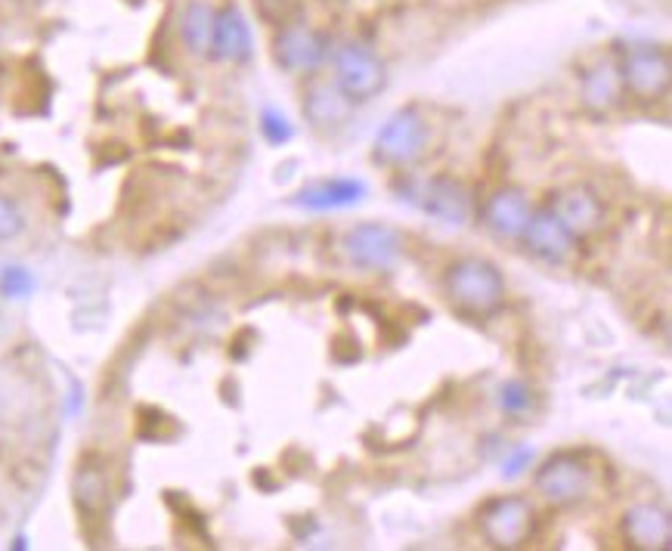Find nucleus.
I'll use <instances>...</instances> for the list:
<instances>
[{
  "label": "nucleus",
  "instance_id": "nucleus-1",
  "mask_svg": "<svg viewBox=\"0 0 672 551\" xmlns=\"http://www.w3.org/2000/svg\"><path fill=\"white\" fill-rule=\"evenodd\" d=\"M446 292L468 313H493L505 297V279L496 264L483 257H462L446 270Z\"/></svg>",
  "mask_w": 672,
  "mask_h": 551
},
{
  "label": "nucleus",
  "instance_id": "nucleus-2",
  "mask_svg": "<svg viewBox=\"0 0 672 551\" xmlns=\"http://www.w3.org/2000/svg\"><path fill=\"white\" fill-rule=\"evenodd\" d=\"M533 487H536V492L546 499L548 505L568 509V505H576V502L588 499V492L595 489V474H592V467L580 456L558 452V456H551L546 465L536 471Z\"/></svg>",
  "mask_w": 672,
  "mask_h": 551
},
{
  "label": "nucleus",
  "instance_id": "nucleus-3",
  "mask_svg": "<svg viewBox=\"0 0 672 551\" xmlns=\"http://www.w3.org/2000/svg\"><path fill=\"white\" fill-rule=\"evenodd\" d=\"M533 505L524 496H496L478 514V527L493 549H521L533 533Z\"/></svg>",
  "mask_w": 672,
  "mask_h": 551
},
{
  "label": "nucleus",
  "instance_id": "nucleus-4",
  "mask_svg": "<svg viewBox=\"0 0 672 551\" xmlns=\"http://www.w3.org/2000/svg\"><path fill=\"white\" fill-rule=\"evenodd\" d=\"M428 149V121L416 108H400L376 137V162L388 168H409Z\"/></svg>",
  "mask_w": 672,
  "mask_h": 551
},
{
  "label": "nucleus",
  "instance_id": "nucleus-5",
  "mask_svg": "<svg viewBox=\"0 0 672 551\" xmlns=\"http://www.w3.org/2000/svg\"><path fill=\"white\" fill-rule=\"evenodd\" d=\"M335 85L354 100L366 103L388 85V72L376 50L366 43H341L335 53Z\"/></svg>",
  "mask_w": 672,
  "mask_h": 551
},
{
  "label": "nucleus",
  "instance_id": "nucleus-6",
  "mask_svg": "<svg viewBox=\"0 0 672 551\" xmlns=\"http://www.w3.org/2000/svg\"><path fill=\"white\" fill-rule=\"evenodd\" d=\"M672 65L670 53L654 43H635L626 50L620 63V81L623 90L638 100H660L670 90Z\"/></svg>",
  "mask_w": 672,
  "mask_h": 551
},
{
  "label": "nucleus",
  "instance_id": "nucleus-7",
  "mask_svg": "<svg viewBox=\"0 0 672 551\" xmlns=\"http://www.w3.org/2000/svg\"><path fill=\"white\" fill-rule=\"evenodd\" d=\"M403 198L413 202L424 214L438 217L443 223H465L471 217V192L465 190L459 180L453 177H421L409 180Z\"/></svg>",
  "mask_w": 672,
  "mask_h": 551
},
{
  "label": "nucleus",
  "instance_id": "nucleus-8",
  "mask_svg": "<svg viewBox=\"0 0 672 551\" xmlns=\"http://www.w3.org/2000/svg\"><path fill=\"white\" fill-rule=\"evenodd\" d=\"M329 56V41L310 25L289 22L274 38V60L292 75H310Z\"/></svg>",
  "mask_w": 672,
  "mask_h": 551
},
{
  "label": "nucleus",
  "instance_id": "nucleus-9",
  "mask_svg": "<svg viewBox=\"0 0 672 551\" xmlns=\"http://www.w3.org/2000/svg\"><path fill=\"white\" fill-rule=\"evenodd\" d=\"M347 257L366 270H391L400 260L403 239L388 223H357L344 239Z\"/></svg>",
  "mask_w": 672,
  "mask_h": 551
},
{
  "label": "nucleus",
  "instance_id": "nucleus-10",
  "mask_svg": "<svg viewBox=\"0 0 672 551\" xmlns=\"http://www.w3.org/2000/svg\"><path fill=\"white\" fill-rule=\"evenodd\" d=\"M521 239L527 242V248L546 264H565L576 248V235L570 233L568 227L561 223V217L551 208L530 212V220H527Z\"/></svg>",
  "mask_w": 672,
  "mask_h": 551
},
{
  "label": "nucleus",
  "instance_id": "nucleus-11",
  "mask_svg": "<svg viewBox=\"0 0 672 551\" xmlns=\"http://www.w3.org/2000/svg\"><path fill=\"white\" fill-rule=\"evenodd\" d=\"M623 536L632 549L638 551H667L672 549V517L670 511L651 502H638L623 514Z\"/></svg>",
  "mask_w": 672,
  "mask_h": 551
},
{
  "label": "nucleus",
  "instance_id": "nucleus-12",
  "mask_svg": "<svg viewBox=\"0 0 672 551\" xmlns=\"http://www.w3.org/2000/svg\"><path fill=\"white\" fill-rule=\"evenodd\" d=\"M354 100L335 85V81H314L304 90V118L316 130L344 128L354 115Z\"/></svg>",
  "mask_w": 672,
  "mask_h": 551
},
{
  "label": "nucleus",
  "instance_id": "nucleus-13",
  "mask_svg": "<svg viewBox=\"0 0 672 551\" xmlns=\"http://www.w3.org/2000/svg\"><path fill=\"white\" fill-rule=\"evenodd\" d=\"M551 212L561 217V223L568 227L576 239L595 233L605 220V205L588 187H570V190L558 192L555 202L548 205Z\"/></svg>",
  "mask_w": 672,
  "mask_h": 551
},
{
  "label": "nucleus",
  "instance_id": "nucleus-14",
  "mask_svg": "<svg viewBox=\"0 0 672 551\" xmlns=\"http://www.w3.org/2000/svg\"><path fill=\"white\" fill-rule=\"evenodd\" d=\"M211 56L224 63H245L252 56V28L236 7H224L217 13Z\"/></svg>",
  "mask_w": 672,
  "mask_h": 551
},
{
  "label": "nucleus",
  "instance_id": "nucleus-15",
  "mask_svg": "<svg viewBox=\"0 0 672 551\" xmlns=\"http://www.w3.org/2000/svg\"><path fill=\"white\" fill-rule=\"evenodd\" d=\"M527 220H530V202L521 190L505 187L483 208V223L503 239H521Z\"/></svg>",
  "mask_w": 672,
  "mask_h": 551
},
{
  "label": "nucleus",
  "instance_id": "nucleus-16",
  "mask_svg": "<svg viewBox=\"0 0 672 551\" xmlns=\"http://www.w3.org/2000/svg\"><path fill=\"white\" fill-rule=\"evenodd\" d=\"M580 93H583V106L595 115H605L610 108L620 106L623 100V81H620V65L613 60L592 65L580 78Z\"/></svg>",
  "mask_w": 672,
  "mask_h": 551
},
{
  "label": "nucleus",
  "instance_id": "nucleus-17",
  "mask_svg": "<svg viewBox=\"0 0 672 551\" xmlns=\"http://www.w3.org/2000/svg\"><path fill=\"white\" fill-rule=\"evenodd\" d=\"M366 198V183L351 180V177H335L326 183L307 187L294 195V205L307 208V212H335V208H351Z\"/></svg>",
  "mask_w": 672,
  "mask_h": 551
},
{
  "label": "nucleus",
  "instance_id": "nucleus-18",
  "mask_svg": "<svg viewBox=\"0 0 672 551\" xmlns=\"http://www.w3.org/2000/svg\"><path fill=\"white\" fill-rule=\"evenodd\" d=\"M214 20L217 10L205 3V0H192L190 7L180 16V38L183 47L190 50L192 56H208L211 43H214Z\"/></svg>",
  "mask_w": 672,
  "mask_h": 551
},
{
  "label": "nucleus",
  "instance_id": "nucleus-19",
  "mask_svg": "<svg viewBox=\"0 0 672 551\" xmlns=\"http://www.w3.org/2000/svg\"><path fill=\"white\" fill-rule=\"evenodd\" d=\"M72 492H75V502L85 514H100L105 509V502H109V477H105L103 465L85 459L75 471Z\"/></svg>",
  "mask_w": 672,
  "mask_h": 551
},
{
  "label": "nucleus",
  "instance_id": "nucleus-20",
  "mask_svg": "<svg viewBox=\"0 0 672 551\" xmlns=\"http://www.w3.org/2000/svg\"><path fill=\"white\" fill-rule=\"evenodd\" d=\"M35 292V276L28 273L20 264H10L0 270V295L10 297V300H22Z\"/></svg>",
  "mask_w": 672,
  "mask_h": 551
},
{
  "label": "nucleus",
  "instance_id": "nucleus-21",
  "mask_svg": "<svg viewBox=\"0 0 672 551\" xmlns=\"http://www.w3.org/2000/svg\"><path fill=\"white\" fill-rule=\"evenodd\" d=\"M530 387H527L524 382H505L503 387H499V406H503V412L505 415H524L527 409H530Z\"/></svg>",
  "mask_w": 672,
  "mask_h": 551
},
{
  "label": "nucleus",
  "instance_id": "nucleus-22",
  "mask_svg": "<svg viewBox=\"0 0 672 551\" xmlns=\"http://www.w3.org/2000/svg\"><path fill=\"white\" fill-rule=\"evenodd\" d=\"M261 130H264V137H267L274 146L289 143L294 133L292 125H289V118H286L282 112H276V108H264V115H261Z\"/></svg>",
  "mask_w": 672,
  "mask_h": 551
},
{
  "label": "nucleus",
  "instance_id": "nucleus-23",
  "mask_svg": "<svg viewBox=\"0 0 672 551\" xmlns=\"http://www.w3.org/2000/svg\"><path fill=\"white\" fill-rule=\"evenodd\" d=\"M25 230V217H22L20 205L7 195H0V242H10Z\"/></svg>",
  "mask_w": 672,
  "mask_h": 551
},
{
  "label": "nucleus",
  "instance_id": "nucleus-24",
  "mask_svg": "<svg viewBox=\"0 0 672 551\" xmlns=\"http://www.w3.org/2000/svg\"><path fill=\"white\" fill-rule=\"evenodd\" d=\"M254 3L267 22H289L297 10V0H254Z\"/></svg>",
  "mask_w": 672,
  "mask_h": 551
},
{
  "label": "nucleus",
  "instance_id": "nucleus-25",
  "mask_svg": "<svg viewBox=\"0 0 672 551\" xmlns=\"http://www.w3.org/2000/svg\"><path fill=\"white\" fill-rule=\"evenodd\" d=\"M530 459H533V449H518V452L505 462V477H508V480L518 477V474L530 465Z\"/></svg>",
  "mask_w": 672,
  "mask_h": 551
}]
</instances>
